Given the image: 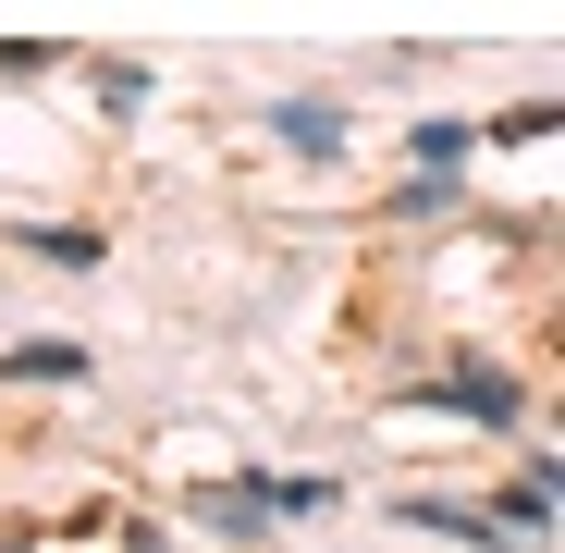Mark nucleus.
Listing matches in <instances>:
<instances>
[{"label": "nucleus", "instance_id": "1", "mask_svg": "<svg viewBox=\"0 0 565 553\" xmlns=\"http://www.w3.org/2000/svg\"><path fill=\"white\" fill-rule=\"evenodd\" d=\"M516 406H529L516 369H455V382H430V418H492V430H504Z\"/></svg>", "mask_w": 565, "mask_h": 553}, {"label": "nucleus", "instance_id": "2", "mask_svg": "<svg viewBox=\"0 0 565 553\" xmlns=\"http://www.w3.org/2000/svg\"><path fill=\"white\" fill-rule=\"evenodd\" d=\"M270 124H282V136H296V148H344V111H320V99H282Z\"/></svg>", "mask_w": 565, "mask_h": 553}, {"label": "nucleus", "instance_id": "3", "mask_svg": "<svg viewBox=\"0 0 565 553\" xmlns=\"http://www.w3.org/2000/svg\"><path fill=\"white\" fill-rule=\"evenodd\" d=\"M74 369H86L74 344H13V382H74Z\"/></svg>", "mask_w": 565, "mask_h": 553}, {"label": "nucleus", "instance_id": "4", "mask_svg": "<svg viewBox=\"0 0 565 553\" xmlns=\"http://www.w3.org/2000/svg\"><path fill=\"white\" fill-rule=\"evenodd\" d=\"M25 246H50V258H74V270H99V234H74V222H25Z\"/></svg>", "mask_w": 565, "mask_h": 553}, {"label": "nucleus", "instance_id": "5", "mask_svg": "<svg viewBox=\"0 0 565 553\" xmlns=\"http://www.w3.org/2000/svg\"><path fill=\"white\" fill-rule=\"evenodd\" d=\"M406 517H418V529H443V541H504L492 517H467V504H406Z\"/></svg>", "mask_w": 565, "mask_h": 553}, {"label": "nucleus", "instance_id": "6", "mask_svg": "<svg viewBox=\"0 0 565 553\" xmlns=\"http://www.w3.org/2000/svg\"><path fill=\"white\" fill-rule=\"evenodd\" d=\"M124 553H172V541H160V529H136V541H124Z\"/></svg>", "mask_w": 565, "mask_h": 553}]
</instances>
